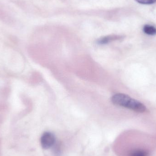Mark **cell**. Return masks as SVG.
<instances>
[{
  "label": "cell",
  "mask_w": 156,
  "mask_h": 156,
  "mask_svg": "<svg viewBox=\"0 0 156 156\" xmlns=\"http://www.w3.org/2000/svg\"><path fill=\"white\" fill-rule=\"evenodd\" d=\"M144 33L148 35L154 36L156 35V28L151 25H145L143 28Z\"/></svg>",
  "instance_id": "cell-5"
},
{
  "label": "cell",
  "mask_w": 156,
  "mask_h": 156,
  "mask_svg": "<svg viewBox=\"0 0 156 156\" xmlns=\"http://www.w3.org/2000/svg\"><path fill=\"white\" fill-rule=\"evenodd\" d=\"M121 37H122L120 36H107L104 37L100 38L97 41V43L99 44H108V43H110L112 41L120 39Z\"/></svg>",
  "instance_id": "cell-3"
},
{
  "label": "cell",
  "mask_w": 156,
  "mask_h": 156,
  "mask_svg": "<svg viewBox=\"0 0 156 156\" xmlns=\"http://www.w3.org/2000/svg\"><path fill=\"white\" fill-rule=\"evenodd\" d=\"M137 2L142 4L149 5L154 3L156 0H135Z\"/></svg>",
  "instance_id": "cell-6"
},
{
  "label": "cell",
  "mask_w": 156,
  "mask_h": 156,
  "mask_svg": "<svg viewBox=\"0 0 156 156\" xmlns=\"http://www.w3.org/2000/svg\"><path fill=\"white\" fill-rule=\"evenodd\" d=\"M111 100L115 105L138 112H144L147 110L146 107L143 103L124 94H116L112 97Z\"/></svg>",
  "instance_id": "cell-1"
},
{
  "label": "cell",
  "mask_w": 156,
  "mask_h": 156,
  "mask_svg": "<svg viewBox=\"0 0 156 156\" xmlns=\"http://www.w3.org/2000/svg\"><path fill=\"white\" fill-rule=\"evenodd\" d=\"M56 142L55 136L51 132H45L40 139L41 146L44 149H48L53 147Z\"/></svg>",
  "instance_id": "cell-2"
},
{
  "label": "cell",
  "mask_w": 156,
  "mask_h": 156,
  "mask_svg": "<svg viewBox=\"0 0 156 156\" xmlns=\"http://www.w3.org/2000/svg\"><path fill=\"white\" fill-rule=\"evenodd\" d=\"M149 152L143 149H136L132 150L128 156H149Z\"/></svg>",
  "instance_id": "cell-4"
}]
</instances>
